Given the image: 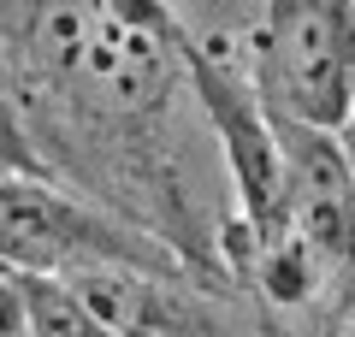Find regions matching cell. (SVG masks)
Listing matches in <instances>:
<instances>
[{
  "mask_svg": "<svg viewBox=\"0 0 355 337\" xmlns=\"http://www.w3.org/2000/svg\"><path fill=\"white\" fill-rule=\"evenodd\" d=\"M261 107L331 130L355 107V0H266Z\"/></svg>",
  "mask_w": 355,
  "mask_h": 337,
  "instance_id": "obj_1",
  "label": "cell"
},
{
  "mask_svg": "<svg viewBox=\"0 0 355 337\" xmlns=\"http://www.w3.org/2000/svg\"><path fill=\"white\" fill-rule=\"evenodd\" d=\"M266 119H272V137L284 154V231L326 266V278L355 273V178L338 137L291 125L279 112H266Z\"/></svg>",
  "mask_w": 355,
  "mask_h": 337,
  "instance_id": "obj_2",
  "label": "cell"
},
{
  "mask_svg": "<svg viewBox=\"0 0 355 337\" xmlns=\"http://www.w3.org/2000/svg\"><path fill=\"white\" fill-rule=\"evenodd\" d=\"M196 89H202L207 112L219 125L243 213H249L254 237L266 249V243L284 237V154H279V137H272V119H266L261 95L243 83V71H231L219 53H196Z\"/></svg>",
  "mask_w": 355,
  "mask_h": 337,
  "instance_id": "obj_3",
  "label": "cell"
},
{
  "mask_svg": "<svg viewBox=\"0 0 355 337\" xmlns=\"http://www.w3.org/2000/svg\"><path fill=\"white\" fill-rule=\"evenodd\" d=\"M89 266H119L113 231L30 178H0V273L77 278Z\"/></svg>",
  "mask_w": 355,
  "mask_h": 337,
  "instance_id": "obj_4",
  "label": "cell"
},
{
  "mask_svg": "<svg viewBox=\"0 0 355 337\" xmlns=\"http://www.w3.org/2000/svg\"><path fill=\"white\" fill-rule=\"evenodd\" d=\"M166 71H172V53H166L160 30L130 0H95L83 48H77L65 77L95 89L107 107H148V101H160Z\"/></svg>",
  "mask_w": 355,
  "mask_h": 337,
  "instance_id": "obj_5",
  "label": "cell"
},
{
  "mask_svg": "<svg viewBox=\"0 0 355 337\" xmlns=\"http://www.w3.org/2000/svg\"><path fill=\"white\" fill-rule=\"evenodd\" d=\"M18 302H24V337H107L65 278H18Z\"/></svg>",
  "mask_w": 355,
  "mask_h": 337,
  "instance_id": "obj_6",
  "label": "cell"
},
{
  "mask_svg": "<svg viewBox=\"0 0 355 337\" xmlns=\"http://www.w3.org/2000/svg\"><path fill=\"white\" fill-rule=\"evenodd\" d=\"M254 273H261V290L279 302V308H296V302H308L320 284H326V266H320L291 231L261 249V266H254Z\"/></svg>",
  "mask_w": 355,
  "mask_h": 337,
  "instance_id": "obj_7",
  "label": "cell"
},
{
  "mask_svg": "<svg viewBox=\"0 0 355 337\" xmlns=\"http://www.w3.org/2000/svg\"><path fill=\"white\" fill-rule=\"evenodd\" d=\"M0 337H24V302H18V278L0 273Z\"/></svg>",
  "mask_w": 355,
  "mask_h": 337,
  "instance_id": "obj_8",
  "label": "cell"
},
{
  "mask_svg": "<svg viewBox=\"0 0 355 337\" xmlns=\"http://www.w3.org/2000/svg\"><path fill=\"white\" fill-rule=\"evenodd\" d=\"M338 148H343V160H349V178H355V107H349V119L338 125Z\"/></svg>",
  "mask_w": 355,
  "mask_h": 337,
  "instance_id": "obj_9",
  "label": "cell"
},
{
  "mask_svg": "<svg viewBox=\"0 0 355 337\" xmlns=\"http://www.w3.org/2000/svg\"><path fill=\"white\" fill-rule=\"evenodd\" d=\"M338 337H355V302H349V313H343V325H338Z\"/></svg>",
  "mask_w": 355,
  "mask_h": 337,
  "instance_id": "obj_10",
  "label": "cell"
}]
</instances>
